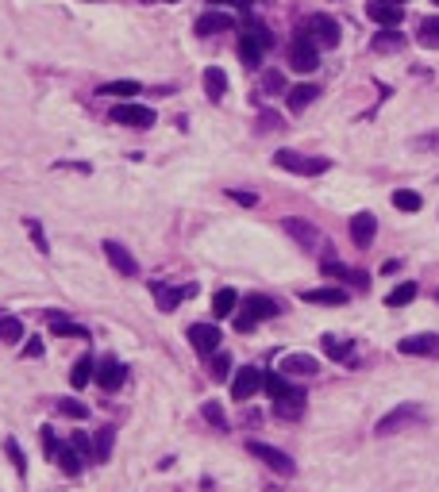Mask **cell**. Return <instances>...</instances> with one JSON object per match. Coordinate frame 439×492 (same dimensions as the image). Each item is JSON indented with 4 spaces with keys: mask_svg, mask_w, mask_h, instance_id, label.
<instances>
[{
    "mask_svg": "<svg viewBox=\"0 0 439 492\" xmlns=\"http://www.w3.org/2000/svg\"><path fill=\"white\" fill-rule=\"evenodd\" d=\"M270 46H274V35H270L266 23H247V27H243V35H239V58H243V65L255 70Z\"/></svg>",
    "mask_w": 439,
    "mask_h": 492,
    "instance_id": "cell-1",
    "label": "cell"
},
{
    "mask_svg": "<svg viewBox=\"0 0 439 492\" xmlns=\"http://www.w3.org/2000/svg\"><path fill=\"white\" fill-rule=\"evenodd\" d=\"M274 166L278 169H289V174H300V177H320L331 169L328 158H308V154H297V150H278L274 154Z\"/></svg>",
    "mask_w": 439,
    "mask_h": 492,
    "instance_id": "cell-2",
    "label": "cell"
},
{
    "mask_svg": "<svg viewBox=\"0 0 439 492\" xmlns=\"http://www.w3.org/2000/svg\"><path fill=\"white\" fill-rule=\"evenodd\" d=\"M274 316H278V304H274L270 297L250 292V297L243 300V311H235V331H250L258 319H274Z\"/></svg>",
    "mask_w": 439,
    "mask_h": 492,
    "instance_id": "cell-3",
    "label": "cell"
},
{
    "mask_svg": "<svg viewBox=\"0 0 439 492\" xmlns=\"http://www.w3.org/2000/svg\"><path fill=\"white\" fill-rule=\"evenodd\" d=\"M289 65L297 73H312L316 65H320V46L312 43V35H308L305 27L297 31V39L289 43Z\"/></svg>",
    "mask_w": 439,
    "mask_h": 492,
    "instance_id": "cell-4",
    "label": "cell"
},
{
    "mask_svg": "<svg viewBox=\"0 0 439 492\" xmlns=\"http://www.w3.org/2000/svg\"><path fill=\"white\" fill-rule=\"evenodd\" d=\"M300 27L312 35L316 46H324V51H331V46H339V23L331 20V15H308Z\"/></svg>",
    "mask_w": 439,
    "mask_h": 492,
    "instance_id": "cell-5",
    "label": "cell"
},
{
    "mask_svg": "<svg viewBox=\"0 0 439 492\" xmlns=\"http://www.w3.org/2000/svg\"><path fill=\"white\" fill-rule=\"evenodd\" d=\"M420 420H424V412H420L416 404H401V408H393L389 415H381L378 427H374V434H397V431L409 427V423H420Z\"/></svg>",
    "mask_w": 439,
    "mask_h": 492,
    "instance_id": "cell-6",
    "label": "cell"
},
{
    "mask_svg": "<svg viewBox=\"0 0 439 492\" xmlns=\"http://www.w3.org/2000/svg\"><path fill=\"white\" fill-rule=\"evenodd\" d=\"M108 119L112 123H120V127H154V112L146 108V104H116V108L108 112Z\"/></svg>",
    "mask_w": 439,
    "mask_h": 492,
    "instance_id": "cell-7",
    "label": "cell"
},
{
    "mask_svg": "<svg viewBox=\"0 0 439 492\" xmlns=\"http://www.w3.org/2000/svg\"><path fill=\"white\" fill-rule=\"evenodd\" d=\"M104 258L112 261V269H116L120 277H135V273H139V261H135V254L127 250L124 242H116V239H104Z\"/></svg>",
    "mask_w": 439,
    "mask_h": 492,
    "instance_id": "cell-8",
    "label": "cell"
},
{
    "mask_svg": "<svg viewBox=\"0 0 439 492\" xmlns=\"http://www.w3.org/2000/svg\"><path fill=\"white\" fill-rule=\"evenodd\" d=\"M247 450L258 458V462L270 465L274 473H286V477H289V473L297 470V465H293V458H289V454H281L278 446H266V442H247Z\"/></svg>",
    "mask_w": 439,
    "mask_h": 492,
    "instance_id": "cell-9",
    "label": "cell"
},
{
    "mask_svg": "<svg viewBox=\"0 0 439 492\" xmlns=\"http://www.w3.org/2000/svg\"><path fill=\"white\" fill-rule=\"evenodd\" d=\"M262 381H266V373H262V369L243 365L239 373H235V381H231V396H235V400H250L258 389H262Z\"/></svg>",
    "mask_w": 439,
    "mask_h": 492,
    "instance_id": "cell-10",
    "label": "cell"
},
{
    "mask_svg": "<svg viewBox=\"0 0 439 492\" xmlns=\"http://www.w3.org/2000/svg\"><path fill=\"white\" fill-rule=\"evenodd\" d=\"M220 339H224V335H220L216 323H193L189 327V342H193V350H197V354H216Z\"/></svg>",
    "mask_w": 439,
    "mask_h": 492,
    "instance_id": "cell-11",
    "label": "cell"
},
{
    "mask_svg": "<svg viewBox=\"0 0 439 492\" xmlns=\"http://www.w3.org/2000/svg\"><path fill=\"white\" fill-rule=\"evenodd\" d=\"M151 292H154V300H158V308L162 311H174L182 300H189L193 292H197V285H182V289H174V285H162V281H154L151 285Z\"/></svg>",
    "mask_w": 439,
    "mask_h": 492,
    "instance_id": "cell-12",
    "label": "cell"
},
{
    "mask_svg": "<svg viewBox=\"0 0 439 492\" xmlns=\"http://www.w3.org/2000/svg\"><path fill=\"white\" fill-rule=\"evenodd\" d=\"M93 377H96V384H101L104 392H116L120 384L127 381V365H124V362H116V358H104V362L96 365V373H93Z\"/></svg>",
    "mask_w": 439,
    "mask_h": 492,
    "instance_id": "cell-13",
    "label": "cell"
},
{
    "mask_svg": "<svg viewBox=\"0 0 439 492\" xmlns=\"http://www.w3.org/2000/svg\"><path fill=\"white\" fill-rule=\"evenodd\" d=\"M397 350L409 358H439V335H412L397 342Z\"/></svg>",
    "mask_w": 439,
    "mask_h": 492,
    "instance_id": "cell-14",
    "label": "cell"
},
{
    "mask_svg": "<svg viewBox=\"0 0 439 492\" xmlns=\"http://www.w3.org/2000/svg\"><path fill=\"white\" fill-rule=\"evenodd\" d=\"M366 15H370L374 23H381V27H397L401 23V4H393V0H370L366 4Z\"/></svg>",
    "mask_w": 439,
    "mask_h": 492,
    "instance_id": "cell-15",
    "label": "cell"
},
{
    "mask_svg": "<svg viewBox=\"0 0 439 492\" xmlns=\"http://www.w3.org/2000/svg\"><path fill=\"white\" fill-rule=\"evenodd\" d=\"M374 235H378V219H374V212H359V216H351V242L355 246H370Z\"/></svg>",
    "mask_w": 439,
    "mask_h": 492,
    "instance_id": "cell-16",
    "label": "cell"
},
{
    "mask_svg": "<svg viewBox=\"0 0 439 492\" xmlns=\"http://www.w3.org/2000/svg\"><path fill=\"white\" fill-rule=\"evenodd\" d=\"M281 227H286V235H293V239L305 246V250H320L324 239H320V231H316L312 224H305V219H286Z\"/></svg>",
    "mask_w": 439,
    "mask_h": 492,
    "instance_id": "cell-17",
    "label": "cell"
},
{
    "mask_svg": "<svg viewBox=\"0 0 439 492\" xmlns=\"http://www.w3.org/2000/svg\"><path fill=\"white\" fill-rule=\"evenodd\" d=\"M305 400H308L305 389H297V384H293V389H289L281 400H274V412H278L281 420H297V415L305 412Z\"/></svg>",
    "mask_w": 439,
    "mask_h": 492,
    "instance_id": "cell-18",
    "label": "cell"
},
{
    "mask_svg": "<svg viewBox=\"0 0 439 492\" xmlns=\"http://www.w3.org/2000/svg\"><path fill=\"white\" fill-rule=\"evenodd\" d=\"M316 369H320V362L312 354H286L281 358V373L286 377H312Z\"/></svg>",
    "mask_w": 439,
    "mask_h": 492,
    "instance_id": "cell-19",
    "label": "cell"
},
{
    "mask_svg": "<svg viewBox=\"0 0 439 492\" xmlns=\"http://www.w3.org/2000/svg\"><path fill=\"white\" fill-rule=\"evenodd\" d=\"M193 27H197V35H205V39H208V35H220V31H231V27H235V20H231L227 12H205L197 23H193Z\"/></svg>",
    "mask_w": 439,
    "mask_h": 492,
    "instance_id": "cell-20",
    "label": "cell"
},
{
    "mask_svg": "<svg viewBox=\"0 0 439 492\" xmlns=\"http://www.w3.org/2000/svg\"><path fill=\"white\" fill-rule=\"evenodd\" d=\"M46 323H51V331L54 335H62V339H89V331L81 323H73V319H66L62 311H46Z\"/></svg>",
    "mask_w": 439,
    "mask_h": 492,
    "instance_id": "cell-21",
    "label": "cell"
},
{
    "mask_svg": "<svg viewBox=\"0 0 439 492\" xmlns=\"http://www.w3.org/2000/svg\"><path fill=\"white\" fill-rule=\"evenodd\" d=\"M205 93H208V101H224V93H227V73L220 70V65H208V70H205Z\"/></svg>",
    "mask_w": 439,
    "mask_h": 492,
    "instance_id": "cell-22",
    "label": "cell"
},
{
    "mask_svg": "<svg viewBox=\"0 0 439 492\" xmlns=\"http://www.w3.org/2000/svg\"><path fill=\"white\" fill-rule=\"evenodd\" d=\"M300 300L305 304H347V292L343 289H305Z\"/></svg>",
    "mask_w": 439,
    "mask_h": 492,
    "instance_id": "cell-23",
    "label": "cell"
},
{
    "mask_svg": "<svg viewBox=\"0 0 439 492\" xmlns=\"http://www.w3.org/2000/svg\"><path fill=\"white\" fill-rule=\"evenodd\" d=\"M235 308H239V292H235V289H220L216 297H212V316L216 319L235 316Z\"/></svg>",
    "mask_w": 439,
    "mask_h": 492,
    "instance_id": "cell-24",
    "label": "cell"
},
{
    "mask_svg": "<svg viewBox=\"0 0 439 492\" xmlns=\"http://www.w3.org/2000/svg\"><path fill=\"white\" fill-rule=\"evenodd\" d=\"M316 93H320L316 85H293L289 89V112H305L316 101Z\"/></svg>",
    "mask_w": 439,
    "mask_h": 492,
    "instance_id": "cell-25",
    "label": "cell"
},
{
    "mask_svg": "<svg viewBox=\"0 0 439 492\" xmlns=\"http://www.w3.org/2000/svg\"><path fill=\"white\" fill-rule=\"evenodd\" d=\"M324 273L339 277V281H351V285H359V289H366V285H370V277H366V273H355V269L339 266V261H324Z\"/></svg>",
    "mask_w": 439,
    "mask_h": 492,
    "instance_id": "cell-26",
    "label": "cell"
},
{
    "mask_svg": "<svg viewBox=\"0 0 439 492\" xmlns=\"http://www.w3.org/2000/svg\"><path fill=\"white\" fill-rule=\"evenodd\" d=\"M320 347H324V354L336 358V362H343V358L351 354V339H339V335H324Z\"/></svg>",
    "mask_w": 439,
    "mask_h": 492,
    "instance_id": "cell-27",
    "label": "cell"
},
{
    "mask_svg": "<svg viewBox=\"0 0 439 492\" xmlns=\"http://www.w3.org/2000/svg\"><path fill=\"white\" fill-rule=\"evenodd\" d=\"M81 462H85V458L77 454V446H58V465H62V473H70V477H77L81 473Z\"/></svg>",
    "mask_w": 439,
    "mask_h": 492,
    "instance_id": "cell-28",
    "label": "cell"
},
{
    "mask_svg": "<svg viewBox=\"0 0 439 492\" xmlns=\"http://www.w3.org/2000/svg\"><path fill=\"white\" fill-rule=\"evenodd\" d=\"M393 208L420 212V208H424V200H420V193H412V188H397V193H393Z\"/></svg>",
    "mask_w": 439,
    "mask_h": 492,
    "instance_id": "cell-29",
    "label": "cell"
},
{
    "mask_svg": "<svg viewBox=\"0 0 439 492\" xmlns=\"http://www.w3.org/2000/svg\"><path fill=\"white\" fill-rule=\"evenodd\" d=\"M412 300H416V285L405 281V285H397V289L386 297V304H389V308H401V304H412Z\"/></svg>",
    "mask_w": 439,
    "mask_h": 492,
    "instance_id": "cell-30",
    "label": "cell"
},
{
    "mask_svg": "<svg viewBox=\"0 0 439 492\" xmlns=\"http://www.w3.org/2000/svg\"><path fill=\"white\" fill-rule=\"evenodd\" d=\"M420 46H428V51H435L439 46V15H432V20H424L420 23Z\"/></svg>",
    "mask_w": 439,
    "mask_h": 492,
    "instance_id": "cell-31",
    "label": "cell"
},
{
    "mask_svg": "<svg viewBox=\"0 0 439 492\" xmlns=\"http://www.w3.org/2000/svg\"><path fill=\"white\" fill-rule=\"evenodd\" d=\"M23 339V323L15 316H0V342H20Z\"/></svg>",
    "mask_w": 439,
    "mask_h": 492,
    "instance_id": "cell-32",
    "label": "cell"
},
{
    "mask_svg": "<svg viewBox=\"0 0 439 492\" xmlns=\"http://www.w3.org/2000/svg\"><path fill=\"white\" fill-rule=\"evenodd\" d=\"M262 389L270 392V400H281L286 392L293 389V384L286 381V373H266V381H262Z\"/></svg>",
    "mask_w": 439,
    "mask_h": 492,
    "instance_id": "cell-33",
    "label": "cell"
},
{
    "mask_svg": "<svg viewBox=\"0 0 439 492\" xmlns=\"http://www.w3.org/2000/svg\"><path fill=\"white\" fill-rule=\"evenodd\" d=\"M96 93H104V96H135L139 93V81H108V85H101Z\"/></svg>",
    "mask_w": 439,
    "mask_h": 492,
    "instance_id": "cell-34",
    "label": "cell"
},
{
    "mask_svg": "<svg viewBox=\"0 0 439 492\" xmlns=\"http://www.w3.org/2000/svg\"><path fill=\"white\" fill-rule=\"evenodd\" d=\"M89 377H93V358H77V365L70 369V381H73V389H81V384L89 381Z\"/></svg>",
    "mask_w": 439,
    "mask_h": 492,
    "instance_id": "cell-35",
    "label": "cell"
},
{
    "mask_svg": "<svg viewBox=\"0 0 439 492\" xmlns=\"http://www.w3.org/2000/svg\"><path fill=\"white\" fill-rule=\"evenodd\" d=\"M401 43H405L401 31H378V35H374V51H397Z\"/></svg>",
    "mask_w": 439,
    "mask_h": 492,
    "instance_id": "cell-36",
    "label": "cell"
},
{
    "mask_svg": "<svg viewBox=\"0 0 439 492\" xmlns=\"http://www.w3.org/2000/svg\"><path fill=\"white\" fill-rule=\"evenodd\" d=\"M201 415H205V420H208V423H212V427H216V431H227V420H224V408H220V404H216V400H208V404H205V408H201Z\"/></svg>",
    "mask_w": 439,
    "mask_h": 492,
    "instance_id": "cell-37",
    "label": "cell"
},
{
    "mask_svg": "<svg viewBox=\"0 0 439 492\" xmlns=\"http://www.w3.org/2000/svg\"><path fill=\"white\" fill-rule=\"evenodd\" d=\"M208 373H212V381H227V373H231V358L227 354H212V365H208Z\"/></svg>",
    "mask_w": 439,
    "mask_h": 492,
    "instance_id": "cell-38",
    "label": "cell"
},
{
    "mask_svg": "<svg viewBox=\"0 0 439 492\" xmlns=\"http://www.w3.org/2000/svg\"><path fill=\"white\" fill-rule=\"evenodd\" d=\"M96 462H108V454H112V427H104V431H96Z\"/></svg>",
    "mask_w": 439,
    "mask_h": 492,
    "instance_id": "cell-39",
    "label": "cell"
},
{
    "mask_svg": "<svg viewBox=\"0 0 439 492\" xmlns=\"http://www.w3.org/2000/svg\"><path fill=\"white\" fill-rule=\"evenodd\" d=\"M70 442H73V446H77V454L85 458V462H96V446H93V442H89V439H85V434H81V431H73V439H70Z\"/></svg>",
    "mask_w": 439,
    "mask_h": 492,
    "instance_id": "cell-40",
    "label": "cell"
},
{
    "mask_svg": "<svg viewBox=\"0 0 439 492\" xmlns=\"http://www.w3.org/2000/svg\"><path fill=\"white\" fill-rule=\"evenodd\" d=\"M58 412H62V415H70V420H85L89 408H85V404H77V400H58Z\"/></svg>",
    "mask_w": 439,
    "mask_h": 492,
    "instance_id": "cell-41",
    "label": "cell"
},
{
    "mask_svg": "<svg viewBox=\"0 0 439 492\" xmlns=\"http://www.w3.org/2000/svg\"><path fill=\"white\" fill-rule=\"evenodd\" d=\"M39 442H43V450H46L51 458H58V446H62V442L54 439V431H51V427H43V431H39Z\"/></svg>",
    "mask_w": 439,
    "mask_h": 492,
    "instance_id": "cell-42",
    "label": "cell"
},
{
    "mask_svg": "<svg viewBox=\"0 0 439 492\" xmlns=\"http://www.w3.org/2000/svg\"><path fill=\"white\" fill-rule=\"evenodd\" d=\"M412 146H416V150H432V154H439V131H428V135H420Z\"/></svg>",
    "mask_w": 439,
    "mask_h": 492,
    "instance_id": "cell-43",
    "label": "cell"
},
{
    "mask_svg": "<svg viewBox=\"0 0 439 492\" xmlns=\"http://www.w3.org/2000/svg\"><path fill=\"white\" fill-rule=\"evenodd\" d=\"M8 458H12V462H15V473H27V462H23V450H20V442H12V439H8Z\"/></svg>",
    "mask_w": 439,
    "mask_h": 492,
    "instance_id": "cell-44",
    "label": "cell"
},
{
    "mask_svg": "<svg viewBox=\"0 0 439 492\" xmlns=\"http://www.w3.org/2000/svg\"><path fill=\"white\" fill-rule=\"evenodd\" d=\"M23 227H27V231H31V239H35V246H39V250H51V246H46V235H43V227H39L35 224V219H23Z\"/></svg>",
    "mask_w": 439,
    "mask_h": 492,
    "instance_id": "cell-45",
    "label": "cell"
},
{
    "mask_svg": "<svg viewBox=\"0 0 439 492\" xmlns=\"http://www.w3.org/2000/svg\"><path fill=\"white\" fill-rule=\"evenodd\" d=\"M227 196H231L235 204H247V208H255V204H258V196H255V193H239V188H231Z\"/></svg>",
    "mask_w": 439,
    "mask_h": 492,
    "instance_id": "cell-46",
    "label": "cell"
},
{
    "mask_svg": "<svg viewBox=\"0 0 439 492\" xmlns=\"http://www.w3.org/2000/svg\"><path fill=\"white\" fill-rule=\"evenodd\" d=\"M43 354V339H27L23 342V358H39Z\"/></svg>",
    "mask_w": 439,
    "mask_h": 492,
    "instance_id": "cell-47",
    "label": "cell"
},
{
    "mask_svg": "<svg viewBox=\"0 0 439 492\" xmlns=\"http://www.w3.org/2000/svg\"><path fill=\"white\" fill-rule=\"evenodd\" d=\"M262 85L270 89V93H281V85H286V81H281V73H266V77H262Z\"/></svg>",
    "mask_w": 439,
    "mask_h": 492,
    "instance_id": "cell-48",
    "label": "cell"
},
{
    "mask_svg": "<svg viewBox=\"0 0 439 492\" xmlns=\"http://www.w3.org/2000/svg\"><path fill=\"white\" fill-rule=\"evenodd\" d=\"M274 127H281V119L274 116V112H266V116H262V131H274Z\"/></svg>",
    "mask_w": 439,
    "mask_h": 492,
    "instance_id": "cell-49",
    "label": "cell"
},
{
    "mask_svg": "<svg viewBox=\"0 0 439 492\" xmlns=\"http://www.w3.org/2000/svg\"><path fill=\"white\" fill-rule=\"evenodd\" d=\"M212 4H235V8H243V12H247L250 0H212Z\"/></svg>",
    "mask_w": 439,
    "mask_h": 492,
    "instance_id": "cell-50",
    "label": "cell"
},
{
    "mask_svg": "<svg viewBox=\"0 0 439 492\" xmlns=\"http://www.w3.org/2000/svg\"><path fill=\"white\" fill-rule=\"evenodd\" d=\"M143 4H177V0H143Z\"/></svg>",
    "mask_w": 439,
    "mask_h": 492,
    "instance_id": "cell-51",
    "label": "cell"
},
{
    "mask_svg": "<svg viewBox=\"0 0 439 492\" xmlns=\"http://www.w3.org/2000/svg\"><path fill=\"white\" fill-rule=\"evenodd\" d=\"M393 4H405V0H393Z\"/></svg>",
    "mask_w": 439,
    "mask_h": 492,
    "instance_id": "cell-52",
    "label": "cell"
},
{
    "mask_svg": "<svg viewBox=\"0 0 439 492\" xmlns=\"http://www.w3.org/2000/svg\"><path fill=\"white\" fill-rule=\"evenodd\" d=\"M432 4H439V0H432Z\"/></svg>",
    "mask_w": 439,
    "mask_h": 492,
    "instance_id": "cell-53",
    "label": "cell"
}]
</instances>
